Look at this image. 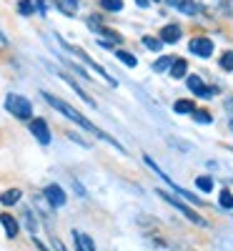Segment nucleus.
<instances>
[{
	"mask_svg": "<svg viewBox=\"0 0 233 251\" xmlns=\"http://www.w3.org/2000/svg\"><path fill=\"white\" fill-rule=\"evenodd\" d=\"M43 98H46V103H48V106H53L55 111H60L63 116H66L68 121H73V123H78L80 126V128H86L88 133H93V136H98V138H103V141H108L111 146H113V149H118V151H123V146L113 138V136H108V133H105V131H100L98 128V126H93L86 116H83V113H78L73 106H70V103H66V100H60V98H55V96H50V93H43Z\"/></svg>",
	"mask_w": 233,
	"mask_h": 251,
	"instance_id": "f257e3e1",
	"label": "nucleus"
},
{
	"mask_svg": "<svg viewBox=\"0 0 233 251\" xmlns=\"http://www.w3.org/2000/svg\"><path fill=\"white\" fill-rule=\"evenodd\" d=\"M5 111L10 116H15L18 121H30L33 118V106L25 96H18V93H10L5 96Z\"/></svg>",
	"mask_w": 233,
	"mask_h": 251,
	"instance_id": "f03ea898",
	"label": "nucleus"
},
{
	"mask_svg": "<svg viewBox=\"0 0 233 251\" xmlns=\"http://www.w3.org/2000/svg\"><path fill=\"white\" fill-rule=\"evenodd\" d=\"M158 196H161V199H163L165 203H171V206L176 208V211H181V214H183V216H186L188 221H193V224H198V226H208V221H206V219H203L201 214H196V211H193V208H190L188 203L178 201V199H176L173 194H168V191H158Z\"/></svg>",
	"mask_w": 233,
	"mask_h": 251,
	"instance_id": "7ed1b4c3",
	"label": "nucleus"
},
{
	"mask_svg": "<svg viewBox=\"0 0 233 251\" xmlns=\"http://www.w3.org/2000/svg\"><path fill=\"white\" fill-rule=\"evenodd\" d=\"M143 161H145L148 166H151V169H153V171H156V174H158V176H161V178H163V181L168 183V186H171V188H173V191H176L178 196H183L186 201H193V203H201V199H196L193 194H188V191H183V188H181V186H176V183L171 181V176H165V174L161 171V166H158V163H156V161H153L151 156H143Z\"/></svg>",
	"mask_w": 233,
	"mask_h": 251,
	"instance_id": "20e7f679",
	"label": "nucleus"
},
{
	"mask_svg": "<svg viewBox=\"0 0 233 251\" xmlns=\"http://www.w3.org/2000/svg\"><path fill=\"white\" fill-rule=\"evenodd\" d=\"M60 43H63V46H66V48H68L70 53H75V55H78L80 60H86V63H88V66H91V68H93V71L98 73V75H103L105 80H108V83H111V86H116V78H111L108 73H105V68H100V66H98V63H95V60H93L91 55H86V50H80V48H73V46H68V43H66V40H60Z\"/></svg>",
	"mask_w": 233,
	"mask_h": 251,
	"instance_id": "39448f33",
	"label": "nucleus"
},
{
	"mask_svg": "<svg viewBox=\"0 0 233 251\" xmlns=\"http://www.w3.org/2000/svg\"><path fill=\"white\" fill-rule=\"evenodd\" d=\"M188 50L193 55H198V58H210L213 55V40L210 38H193L188 43Z\"/></svg>",
	"mask_w": 233,
	"mask_h": 251,
	"instance_id": "423d86ee",
	"label": "nucleus"
},
{
	"mask_svg": "<svg viewBox=\"0 0 233 251\" xmlns=\"http://www.w3.org/2000/svg\"><path fill=\"white\" fill-rule=\"evenodd\" d=\"M46 201L50 203V208H60V206H66V201H68V196H66V191L58 186V183H50V186H46Z\"/></svg>",
	"mask_w": 233,
	"mask_h": 251,
	"instance_id": "0eeeda50",
	"label": "nucleus"
},
{
	"mask_svg": "<svg viewBox=\"0 0 233 251\" xmlns=\"http://www.w3.org/2000/svg\"><path fill=\"white\" fill-rule=\"evenodd\" d=\"M30 133L35 136L38 143H43V146L50 143V128L43 118H30Z\"/></svg>",
	"mask_w": 233,
	"mask_h": 251,
	"instance_id": "6e6552de",
	"label": "nucleus"
},
{
	"mask_svg": "<svg viewBox=\"0 0 233 251\" xmlns=\"http://www.w3.org/2000/svg\"><path fill=\"white\" fill-rule=\"evenodd\" d=\"M188 88L193 91L196 96H201V98H213V96H216V91L208 88V86H203V80H201L198 75H190V78H188Z\"/></svg>",
	"mask_w": 233,
	"mask_h": 251,
	"instance_id": "1a4fd4ad",
	"label": "nucleus"
},
{
	"mask_svg": "<svg viewBox=\"0 0 233 251\" xmlns=\"http://www.w3.org/2000/svg\"><path fill=\"white\" fill-rule=\"evenodd\" d=\"M0 224H3L8 239H15V236H18L20 226H18V221H15V216H13V214H0Z\"/></svg>",
	"mask_w": 233,
	"mask_h": 251,
	"instance_id": "9d476101",
	"label": "nucleus"
},
{
	"mask_svg": "<svg viewBox=\"0 0 233 251\" xmlns=\"http://www.w3.org/2000/svg\"><path fill=\"white\" fill-rule=\"evenodd\" d=\"M73 241H75V249L78 251H95V244L88 234H83V231H73Z\"/></svg>",
	"mask_w": 233,
	"mask_h": 251,
	"instance_id": "9b49d317",
	"label": "nucleus"
},
{
	"mask_svg": "<svg viewBox=\"0 0 233 251\" xmlns=\"http://www.w3.org/2000/svg\"><path fill=\"white\" fill-rule=\"evenodd\" d=\"M181 40V28L178 25H165L161 30V43H178Z\"/></svg>",
	"mask_w": 233,
	"mask_h": 251,
	"instance_id": "f8f14e48",
	"label": "nucleus"
},
{
	"mask_svg": "<svg viewBox=\"0 0 233 251\" xmlns=\"http://www.w3.org/2000/svg\"><path fill=\"white\" fill-rule=\"evenodd\" d=\"M171 3H173L178 10H183L186 15H196V13H201V8H198L196 0H171Z\"/></svg>",
	"mask_w": 233,
	"mask_h": 251,
	"instance_id": "ddd939ff",
	"label": "nucleus"
},
{
	"mask_svg": "<svg viewBox=\"0 0 233 251\" xmlns=\"http://www.w3.org/2000/svg\"><path fill=\"white\" fill-rule=\"evenodd\" d=\"M198 8H206V10H221L223 15H228V8L223 0H196Z\"/></svg>",
	"mask_w": 233,
	"mask_h": 251,
	"instance_id": "4468645a",
	"label": "nucleus"
},
{
	"mask_svg": "<svg viewBox=\"0 0 233 251\" xmlns=\"http://www.w3.org/2000/svg\"><path fill=\"white\" fill-rule=\"evenodd\" d=\"M20 196H23V194H20V188H8V191L0 194V203H3V206H13V203L20 201Z\"/></svg>",
	"mask_w": 233,
	"mask_h": 251,
	"instance_id": "2eb2a0df",
	"label": "nucleus"
},
{
	"mask_svg": "<svg viewBox=\"0 0 233 251\" xmlns=\"http://www.w3.org/2000/svg\"><path fill=\"white\" fill-rule=\"evenodd\" d=\"M63 80H66V83H68V86H70V88H73V91H75V93H78V96H80L83 100H86V103H88V106H95V100H93V98H91V96H88L86 91H83V88L78 86V83H75V80L70 78V75H66V73H63Z\"/></svg>",
	"mask_w": 233,
	"mask_h": 251,
	"instance_id": "dca6fc26",
	"label": "nucleus"
},
{
	"mask_svg": "<svg viewBox=\"0 0 233 251\" xmlns=\"http://www.w3.org/2000/svg\"><path fill=\"white\" fill-rule=\"evenodd\" d=\"M186 73H188V63H186L183 58L173 60V66H171V78H183Z\"/></svg>",
	"mask_w": 233,
	"mask_h": 251,
	"instance_id": "f3484780",
	"label": "nucleus"
},
{
	"mask_svg": "<svg viewBox=\"0 0 233 251\" xmlns=\"http://www.w3.org/2000/svg\"><path fill=\"white\" fill-rule=\"evenodd\" d=\"M35 10H38L35 0H20V3H18V13L20 15H33Z\"/></svg>",
	"mask_w": 233,
	"mask_h": 251,
	"instance_id": "a211bd4d",
	"label": "nucleus"
},
{
	"mask_svg": "<svg viewBox=\"0 0 233 251\" xmlns=\"http://www.w3.org/2000/svg\"><path fill=\"white\" fill-rule=\"evenodd\" d=\"M116 58H118L120 63H125L128 68H136V66H138V58L131 55V53H125V50H116Z\"/></svg>",
	"mask_w": 233,
	"mask_h": 251,
	"instance_id": "6ab92c4d",
	"label": "nucleus"
},
{
	"mask_svg": "<svg viewBox=\"0 0 233 251\" xmlns=\"http://www.w3.org/2000/svg\"><path fill=\"white\" fill-rule=\"evenodd\" d=\"M173 66V55H163V58H158L156 63H153V71L156 73H163L165 68H171Z\"/></svg>",
	"mask_w": 233,
	"mask_h": 251,
	"instance_id": "aec40b11",
	"label": "nucleus"
},
{
	"mask_svg": "<svg viewBox=\"0 0 233 251\" xmlns=\"http://www.w3.org/2000/svg\"><path fill=\"white\" fill-rule=\"evenodd\" d=\"M196 186L201 188L203 194H210V191H213V178H210V176H198L196 178Z\"/></svg>",
	"mask_w": 233,
	"mask_h": 251,
	"instance_id": "412c9836",
	"label": "nucleus"
},
{
	"mask_svg": "<svg viewBox=\"0 0 233 251\" xmlns=\"http://www.w3.org/2000/svg\"><path fill=\"white\" fill-rule=\"evenodd\" d=\"M176 113H193L196 106H193V100H176Z\"/></svg>",
	"mask_w": 233,
	"mask_h": 251,
	"instance_id": "4be33fe9",
	"label": "nucleus"
},
{
	"mask_svg": "<svg viewBox=\"0 0 233 251\" xmlns=\"http://www.w3.org/2000/svg\"><path fill=\"white\" fill-rule=\"evenodd\" d=\"M143 46H145L148 50H161V48H163L161 38H151V35H145V38H143Z\"/></svg>",
	"mask_w": 233,
	"mask_h": 251,
	"instance_id": "5701e85b",
	"label": "nucleus"
},
{
	"mask_svg": "<svg viewBox=\"0 0 233 251\" xmlns=\"http://www.w3.org/2000/svg\"><path fill=\"white\" fill-rule=\"evenodd\" d=\"M100 5L111 13H118V10H123V0H100Z\"/></svg>",
	"mask_w": 233,
	"mask_h": 251,
	"instance_id": "b1692460",
	"label": "nucleus"
},
{
	"mask_svg": "<svg viewBox=\"0 0 233 251\" xmlns=\"http://www.w3.org/2000/svg\"><path fill=\"white\" fill-rule=\"evenodd\" d=\"M218 203H221L223 208H233V194L228 191V188H223V191H221V196H218Z\"/></svg>",
	"mask_w": 233,
	"mask_h": 251,
	"instance_id": "393cba45",
	"label": "nucleus"
},
{
	"mask_svg": "<svg viewBox=\"0 0 233 251\" xmlns=\"http://www.w3.org/2000/svg\"><path fill=\"white\" fill-rule=\"evenodd\" d=\"M23 216H25V226H28V231L35 236V231H38V224H35V219H33V211H25Z\"/></svg>",
	"mask_w": 233,
	"mask_h": 251,
	"instance_id": "a878e982",
	"label": "nucleus"
},
{
	"mask_svg": "<svg viewBox=\"0 0 233 251\" xmlns=\"http://www.w3.org/2000/svg\"><path fill=\"white\" fill-rule=\"evenodd\" d=\"M221 68L223 71H233V53H223L221 55Z\"/></svg>",
	"mask_w": 233,
	"mask_h": 251,
	"instance_id": "bb28decb",
	"label": "nucleus"
},
{
	"mask_svg": "<svg viewBox=\"0 0 233 251\" xmlns=\"http://www.w3.org/2000/svg\"><path fill=\"white\" fill-rule=\"evenodd\" d=\"M190 116H193L198 123H210V121H213V118H210V113H206V111H193Z\"/></svg>",
	"mask_w": 233,
	"mask_h": 251,
	"instance_id": "cd10ccee",
	"label": "nucleus"
},
{
	"mask_svg": "<svg viewBox=\"0 0 233 251\" xmlns=\"http://www.w3.org/2000/svg\"><path fill=\"white\" fill-rule=\"evenodd\" d=\"M58 8H60L63 13L73 15V10H75V0H68V3H66V0H63V3H58Z\"/></svg>",
	"mask_w": 233,
	"mask_h": 251,
	"instance_id": "c85d7f7f",
	"label": "nucleus"
},
{
	"mask_svg": "<svg viewBox=\"0 0 233 251\" xmlns=\"http://www.w3.org/2000/svg\"><path fill=\"white\" fill-rule=\"evenodd\" d=\"M136 3H138L140 8H148V5H151V0H136Z\"/></svg>",
	"mask_w": 233,
	"mask_h": 251,
	"instance_id": "c756f323",
	"label": "nucleus"
},
{
	"mask_svg": "<svg viewBox=\"0 0 233 251\" xmlns=\"http://www.w3.org/2000/svg\"><path fill=\"white\" fill-rule=\"evenodd\" d=\"M0 40H3V43H5V35H3V33H0Z\"/></svg>",
	"mask_w": 233,
	"mask_h": 251,
	"instance_id": "7c9ffc66",
	"label": "nucleus"
},
{
	"mask_svg": "<svg viewBox=\"0 0 233 251\" xmlns=\"http://www.w3.org/2000/svg\"><path fill=\"white\" fill-rule=\"evenodd\" d=\"M153 3H158V0H153Z\"/></svg>",
	"mask_w": 233,
	"mask_h": 251,
	"instance_id": "2f4dec72",
	"label": "nucleus"
},
{
	"mask_svg": "<svg viewBox=\"0 0 233 251\" xmlns=\"http://www.w3.org/2000/svg\"><path fill=\"white\" fill-rule=\"evenodd\" d=\"M231 128H233V123H231Z\"/></svg>",
	"mask_w": 233,
	"mask_h": 251,
	"instance_id": "473e14b6",
	"label": "nucleus"
}]
</instances>
